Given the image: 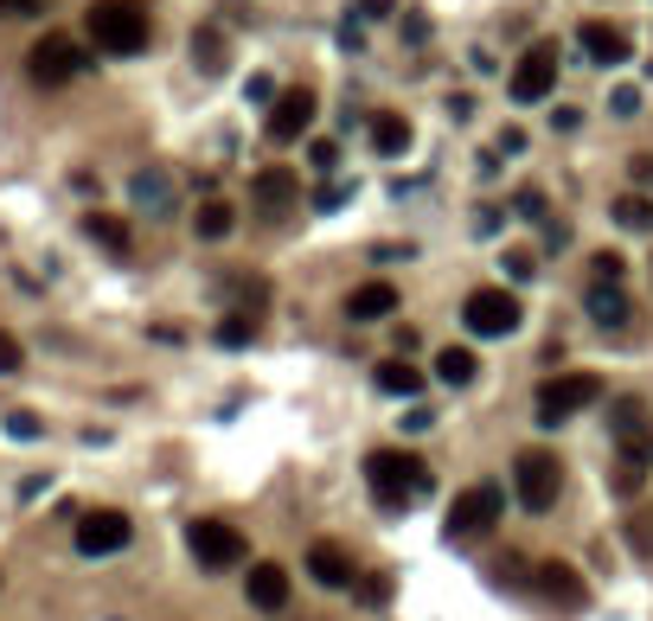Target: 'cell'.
<instances>
[{
  "label": "cell",
  "instance_id": "obj_1",
  "mask_svg": "<svg viewBox=\"0 0 653 621\" xmlns=\"http://www.w3.org/2000/svg\"><path fill=\"white\" fill-rule=\"evenodd\" d=\"M84 33L97 38V52H109V58H135L154 38V20H147L142 0H90Z\"/></svg>",
  "mask_w": 653,
  "mask_h": 621
},
{
  "label": "cell",
  "instance_id": "obj_2",
  "mask_svg": "<svg viewBox=\"0 0 653 621\" xmlns=\"http://www.w3.org/2000/svg\"><path fill=\"white\" fill-rule=\"evenodd\" d=\"M365 487L378 494V507H410V500H423L435 480L423 468V455H410V448H372L365 455Z\"/></svg>",
  "mask_w": 653,
  "mask_h": 621
},
{
  "label": "cell",
  "instance_id": "obj_3",
  "mask_svg": "<svg viewBox=\"0 0 653 621\" xmlns=\"http://www.w3.org/2000/svg\"><path fill=\"white\" fill-rule=\"evenodd\" d=\"M84 71H90V52H84L71 33H45V38H33V52H26V77H33L38 90H65V84Z\"/></svg>",
  "mask_w": 653,
  "mask_h": 621
},
{
  "label": "cell",
  "instance_id": "obj_4",
  "mask_svg": "<svg viewBox=\"0 0 653 621\" xmlns=\"http://www.w3.org/2000/svg\"><path fill=\"white\" fill-rule=\"evenodd\" d=\"M602 398V378L596 372H557V378H544L539 385V430H557V423H571L577 410H589V403Z\"/></svg>",
  "mask_w": 653,
  "mask_h": 621
},
{
  "label": "cell",
  "instance_id": "obj_5",
  "mask_svg": "<svg viewBox=\"0 0 653 621\" xmlns=\"http://www.w3.org/2000/svg\"><path fill=\"white\" fill-rule=\"evenodd\" d=\"M512 494H519V507H525V512H551V507H557V494H564V468H557V455H551V448H519V462H512Z\"/></svg>",
  "mask_w": 653,
  "mask_h": 621
},
{
  "label": "cell",
  "instance_id": "obj_6",
  "mask_svg": "<svg viewBox=\"0 0 653 621\" xmlns=\"http://www.w3.org/2000/svg\"><path fill=\"white\" fill-rule=\"evenodd\" d=\"M462 321H468L474 340H507V333H519L525 308H519L512 289H474L468 301H462Z\"/></svg>",
  "mask_w": 653,
  "mask_h": 621
},
{
  "label": "cell",
  "instance_id": "obj_7",
  "mask_svg": "<svg viewBox=\"0 0 653 621\" xmlns=\"http://www.w3.org/2000/svg\"><path fill=\"white\" fill-rule=\"evenodd\" d=\"M500 512H507V494L500 487H462L455 500H449V539H480V532H494L500 525Z\"/></svg>",
  "mask_w": 653,
  "mask_h": 621
},
{
  "label": "cell",
  "instance_id": "obj_8",
  "mask_svg": "<svg viewBox=\"0 0 653 621\" xmlns=\"http://www.w3.org/2000/svg\"><path fill=\"white\" fill-rule=\"evenodd\" d=\"M186 545H192V557H199L206 570H231V564H244V532H237V525H224V519H192V525H186Z\"/></svg>",
  "mask_w": 653,
  "mask_h": 621
},
{
  "label": "cell",
  "instance_id": "obj_9",
  "mask_svg": "<svg viewBox=\"0 0 653 621\" xmlns=\"http://www.w3.org/2000/svg\"><path fill=\"white\" fill-rule=\"evenodd\" d=\"M135 539V525H129V512L115 507H97V512H77V551L84 557H115V551Z\"/></svg>",
  "mask_w": 653,
  "mask_h": 621
},
{
  "label": "cell",
  "instance_id": "obj_10",
  "mask_svg": "<svg viewBox=\"0 0 653 621\" xmlns=\"http://www.w3.org/2000/svg\"><path fill=\"white\" fill-rule=\"evenodd\" d=\"M512 103H544L551 97V84H557V45L539 38V45H525V58L512 65Z\"/></svg>",
  "mask_w": 653,
  "mask_h": 621
},
{
  "label": "cell",
  "instance_id": "obj_11",
  "mask_svg": "<svg viewBox=\"0 0 653 621\" xmlns=\"http://www.w3.org/2000/svg\"><path fill=\"white\" fill-rule=\"evenodd\" d=\"M314 110H321V97H314L308 84L283 90V97L269 103V122H263V129H269V142H283V147L301 142V135H308V122H314Z\"/></svg>",
  "mask_w": 653,
  "mask_h": 621
},
{
  "label": "cell",
  "instance_id": "obj_12",
  "mask_svg": "<svg viewBox=\"0 0 653 621\" xmlns=\"http://www.w3.org/2000/svg\"><path fill=\"white\" fill-rule=\"evenodd\" d=\"M616 442L628 462H653V417L641 398H621L616 403Z\"/></svg>",
  "mask_w": 653,
  "mask_h": 621
},
{
  "label": "cell",
  "instance_id": "obj_13",
  "mask_svg": "<svg viewBox=\"0 0 653 621\" xmlns=\"http://www.w3.org/2000/svg\"><path fill=\"white\" fill-rule=\"evenodd\" d=\"M251 199H256L263 219H289L295 199H301V180H295L289 167H263V174L251 180Z\"/></svg>",
  "mask_w": 653,
  "mask_h": 621
},
{
  "label": "cell",
  "instance_id": "obj_14",
  "mask_svg": "<svg viewBox=\"0 0 653 621\" xmlns=\"http://www.w3.org/2000/svg\"><path fill=\"white\" fill-rule=\"evenodd\" d=\"M129 199H135L142 219H174V199H180V192H174V174H167V167H142V174L129 180Z\"/></svg>",
  "mask_w": 653,
  "mask_h": 621
},
{
  "label": "cell",
  "instance_id": "obj_15",
  "mask_svg": "<svg viewBox=\"0 0 653 621\" xmlns=\"http://www.w3.org/2000/svg\"><path fill=\"white\" fill-rule=\"evenodd\" d=\"M308 577H314L321 589H353V584H359V570H353V551L333 545V539H321V545L308 551Z\"/></svg>",
  "mask_w": 653,
  "mask_h": 621
},
{
  "label": "cell",
  "instance_id": "obj_16",
  "mask_svg": "<svg viewBox=\"0 0 653 621\" xmlns=\"http://www.w3.org/2000/svg\"><path fill=\"white\" fill-rule=\"evenodd\" d=\"M244 596H251V609H263V616L289 609V570H283V564H251V577H244Z\"/></svg>",
  "mask_w": 653,
  "mask_h": 621
},
{
  "label": "cell",
  "instance_id": "obj_17",
  "mask_svg": "<svg viewBox=\"0 0 653 621\" xmlns=\"http://www.w3.org/2000/svg\"><path fill=\"white\" fill-rule=\"evenodd\" d=\"M583 52L596 58V65H628L634 58V38L621 33V26H609V20H583Z\"/></svg>",
  "mask_w": 653,
  "mask_h": 621
},
{
  "label": "cell",
  "instance_id": "obj_18",
  "mask_svg": "<svg viewBox=\"0 0 653 621\" xmlns=\"http://www.w3.org/2000/svg\"><path fill=\"white\" fill-rule=\"evenodd\" d=\"M398 314V289L391 282H359V289L346 295V321H391Z\"/></svg>",
  "mask_w": 653,
  "mask_h": 621
},
{
  "label": "cell",
  "instance_id": "obj_19",
  "mask_svg": "<svg viewBox=\"0 0 653 621\" xmlns=\"http://www.w3.org/2000/svg\"><path fill=\"white\" fill-rule=\"evenodd\" d=\"M583 308H589V321H596V328H628V314H634L621 282H589Z\"/></svg>",
  "mask_w": 653,
  "mask_h": 621
},
{
  "label": "cell",
  "instance_id": "obj_20",
  "mask_svg": "<svg viewBox=\"0 0 653 621\" xmlns=\"http://www.w3.org/2000/svg\"><path fill=\"white\" fill-rule=\"evenodd\" d=\"M539 589L551 596V602H564V609H583V596H589V589H583V577L571 570V564H557V557H551V564H539Z\"/></svg>",
  "mask_w": 653,
  "mask_h": 621
},
{
  "label": "cell",
  "instance_id": "obj_21",
  "mask_svg": "<svg viewBox=\"0 0 653 621\" xmlns=\"http://www.w3.org/2000/svg\"><path fill=\"white\" fill-rule=\"evenodd\" d=\"M84 237H90V244H103L109 256L135 251V231H129V219H115V212H90V219H84Z\"/></svg>",
  "mask_w": 653,
  "mask_h": 621
},
{
  "label": "cell",
  "instance_id": "obj_22",
  "mask_svg": "<svg viewBox=\"0 0 653 621\" xmlns=\"http://www.w3.org/2000/svg\"><path fill=\"white\" fill-rule=\"evenodd\" d=\"M365 135H372V147L385 154V160H398V154H410V122L391 110H378L372 122H365Z\"/></svg>",
  "mask_w": 653,
  "mask_h": 621
},
{
  "label": "cell",
  "instance_id": "obj_23",
  "mask_svg": "<svg viewBox=\"0 0 653 621\" xmlns=\"http://www.w3.org/2000/svg\"><path fill=\"white\" fill-rule=\"evenodd\" d=\"M378 391H385V398H417V391H423V372L398 353V359H385V366H378Z\"/></svg>",
  "mask_w": 653,
  "mask_h": 621
},
{
  "label": "cell",
  "instance_id": "obj_24",
  "mask_svg": "<svg viewBox=\"0 0 653 621\" xmlns=\"http://www.w3.org/2000/svg\"><path fill=\"white\" fill-rule=\"evenodd\" d=\"M474 353L468 346H442V353H435V378H442V385H455V391H462V385H474Z\"/></svg>",
  "mask_w": 653,
  "mask_h": 621
},
{
  "label": "cell",
  "instance_id": "obj_25",
  "mask_svg": "<svg viewBox=\"0 0 653 621\" xmlns=\"http://www.w3.org/2000/svg\"><path fill=\"white\" fill-rule=\"evenodd\" d=\"M224 58H231L224 33H218V26H199V33H192V65H199V71H224Z\"/></svg>",
  "mask_w": 653,
  "mask_h": 621
},
{
  "label": "cell",
  "instance_id": "obj_26",
  "mask_svg": "<svg viewBox=\"0 0 653 621\" xmlns=\"http://www.w3.org/2000/svg\"><path fill=\"white\" fill-rule=\"evenodd\" d=\"M231 224H237V212H231L224 199H206V206H199V219H192V231H199L206 244H218V237H231Z\"/></svg>",
  "mask_w": 653,
  "mask_h": 621
},
{
  "label": "cell",
  "instance_id": "obj_27",
  "mask_svg": "<svg viewBox=\"0 0 653 621\" xmlns=\"http://www.w3.org/2000/svg\"><path fill=\"white\" fill-rule=\"evenodd\" d=\"M616 219L628 224V231H653V199H648V192H621Z\"/></svg>",
  "mask_w": 653,
  "mask_h": 621
},
{
  "label": "cell",
  "instance_id": "obj_28",
  "mask_svg": "<svg viewBox=\"0 0 653 621\" xmlns=\"http://www.w3.org/2000/svg\"><path fill=\"white\" fill-rule=\"evenodd\" d=\"M231 295H237V314L269 308V282H263V276H237V282H231Z\"/></svg>",
  "mask_w": 653,
  "mask_h": 621
},
{
  "label": "cell",
  "instance_id": "obj_29",
  "mask_svg": "<svg viewBox=\"0 0 653 621\" xmlns=\"http://www.w3.org/2000/svg\"><path fill=\"white\" fill-rule=\"evenodd\" d=\"M251 333H256V321L251 314H224V321H218V346H231V353H237V346H251Z\"/></svg>",
  "mask_w": 653,
  "mask_h": 621
},
{
  "label": "cell",
  "instance_id": "obj_30",
  "mask_svg": "<svg viewBox=\"0 0 653 621\" xmlns=\"http://www.w3.org/2000/svg\"><path fill=\"white\" fill-rule=\"evenodd\" d=\"M641 480H648V462H628V455H621V462H616V494H621V500H634V494H641Z\"/></svg>",
  "mask_w": 653,
  "mask_h": 621
},
{
  "label": "cell",
  "instance_id": "obj_31",
  "mask_svg": "<svg viewBox=\"0 0 653 621\" xmlns=\"http://www.w3.org/2000/svg\"><path fill=\"white\" fill-rule=\"evenodd\" d=\"M7 436H13V442H38V436H45V423H38L33 410H13V417H7Z\"/></svg>",
  "mask_w": 653,
  "mask_h": 621
},
{
  "label": "cell",
  "instance_id": "obj_32",
  "mask_svg": "<svg viewBox=\"0 0 653 621\" xmlns=\"http://www.w3.org/2000/svg\"><path fill=\"white\" fill-rule=\"evenodd\" d=\"M507 276H512V282H532V276H539V256H532V251H507Z\"/></svg>",
  "mask_w": 653,
  "mask_h": 621
},
{
  "label": "cell",
  "instance_id": "obj_33",
  "mask_svg": "<svg viewBox=\"0 0 653 621\" xmlns=\"http://www.w3.org/2000/svg\"><path fill=\"white\" fill-rule=\"evenodd\" d=\"M589 269H596V282H621V256L616 251H596L589 256Z\"/></svg>",
  "mask_w": 653,
  "mask_h": 621
},
{
  "label": "cell",
  "instance_id": "obj_34",
  "mask_svg": "<svg viewBox=\"0 0 653 621\" xmlns=\"http://www.w3.org/2000/svg\"><path fill=\"white\" fill-rule=\"evenodd\" d=\"M7 372H20V340L0 328V378H7Z\"/></svg>",
  "mask_w": 653,
  "mask_h": 621
},
{
  "label": "cell",
  "instance_id": "obj_35",
  "mask_svg": "<svg viewBox=\"0 0 653 621\" xmlns=\"http://www.w3.org/2000/svg\"><path fill=\"white\" fill-rule=\"evenodd\" d=\"M385 13H398V0H359L353 7V20H385Z\"/></svg>",
  "mask_w": 653,
  "mask_h": 621
},
{
  "label": "cell",
  "instance_id": "obj_36",
  "mask_svg": "<svg viewBox=\"0 0 653 621\" xmlns=\"http://www.w3.org/2000/svg\"><path fill=\"white\" fill-rule=\"evenodd\" d=\"M609 103H616V115H634V110H641V90H634V84H621Z\"/></svg>",
  "mask_w": 653,
  "mask_h": 621
},
{
  "label": "cell",
  "instance_id": "obj_37",
  "mask_svg": "<svg viewBox=\"0 0 653 621\" xmlns=\"http://www.w3.org/2000/svg\"><path fill=\"white\" fill-rule=\"evenodd\" d=\"M244 97H251V103H276V84H269V77H251Z\"/></svg>",
  "mask_w": 653,
  "mask_h": 621
},
{
  "label": "cell",
  "instance_id": "obj_38",
  "mask_svg": "<svg viewBox=\"0 0 653 621\" xmlns=\"http://www.w3.org/2000/svg\"><path fill=\"white\" fill-rule=\"evenodd\" d=\"M512 206H519V212H525V219H544V192H532V186H525V192H519V199H512Z\"/></svg>",
  "mask_w": 653,
  "mask_h": 621
},
{
  "label": "cell",
  "instance_id": "obj_39",
  "mask_svg": "<svg viewBox=\"0 0 653 621\" xmlns=\"http://www.w3.org/2000/svg\"><path fill=\"white\" fill-rule=\"evenodd\" d=\"M359 596L372 602V609H378V602H391V577H372V584H365Z\"/></svg>",
  "mask_w": 653,
  "mask_h": 621
},
{
  "label": "cell",
  "instance_id": "obj_40",
  "mask_svg": "<svg viewBox=\"0 0 653 621\" xmlns=\"http://www.w3.org/2000/svg\"><path fill=\"white\" fill-rule=\"evenodd\" d=\"M544 244H557V251H564V244H571V224H557V219H544Z\"/></svg>",
  "mask_w": 653,
  "mask_h": 621
},
{
  "label": "cell",
  "instance_id": "obj_41",
  "mask_svg": "<svg viewBox=\"0 0 653 621\" xmlns=\"http://www.w3.org/2000/svg\"><path fill=\"white\" fill-rule=\"evenodd\" d=\"M308 154H314V167H333V160H340V147H333V142H314Z\"/></svg>",
  "mask_w": 653,
  "mask_h": 621
},
{
  "label": "cell",
  "instance_id": "obj_42",
  "mask_svg": "<svg viewBox=\"0 0 653 621\" xmlns=\"http://www.w3.org/2000/svg\"><path fill=\"white\" fill-rule=\"evenodd\" d=\"M628 167H634V180H641V186H653V154H634Z\"/></svg>",
  "mask_w": 653,
  "mask_h": 621
},
{
  "label": "cell",
  "instance_id": "obj_43",
  "mask_svg": "<svg viewBox=\"0 0 653 621\" xmlns=\"http://www.w3.org/2000/svg\"><path fill=\"white\" fill-rule=\"evenodd\" d=\"M634 551H653V519H634Z\"/></svg>",
  "mask_w": 653,
  "mask_h": 621
},
{
  "label": "cell",
  "instance_id": "obj_44",
  "mask_svg": "<svg viewBox=\"0 0 653 621\" xmlns=\"http://www.w3.org/2000/svg\"><path fill=\"white\" fill-rule=\"evenodd\" d=\"M45 0H0V13H38Z\"/></svg>",
  "mask_w": 653,
  "mask_h": 621
}]
</instances>
